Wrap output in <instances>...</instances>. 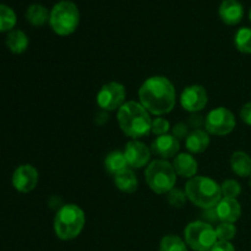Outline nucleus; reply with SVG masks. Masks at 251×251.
Here are the masks:
<instances>
[{"label":"nucleus","mask_w":251,"mask_h":251,"mask_svg":"<svg viewBox=\"0 0 251 251\" xmlns=\"http://www.w3.org/2000/svg\"><path fill=\"white\" fill-rule=\"evenodd\" d=\"M139 100L150 114L161 117L174 109L176 91L172 81L166 76H151L140 86Z\"/></svg>","instance_id":"f257e3e1"},{"label":"nucleus","mask_w":251,"mask_h":251,"mask_svg":"<svg viewBox=\"0 0 251 251\" xmlns=\"http://www.w3.org/2000/svg\"><path fill=\"white\" fill-rule=\"evenodd\" d=\"M117 119L122 131L131 140H140L151 134V114L140 102H125L118 110Z\"/></svg>","instance_id":"f03ea898"},{"label":"nucleus","mask_w":251,"mask_h":251,"mask_svg":"<svg viewBox=\"0 0 251 251\" xmlns=\"http://www.w3.org/2000/svg\"><path fill=\"white\" fill-rule=\"evenodd\" d=\"M86 216L82 208L75 203L63 205L54 217V233L60 240H73L83 230Z\"/></svg>","instance_id":"7ed1b4c3"},{"label":"nucleus","mask_w":251,"mask_h":251,"mask_svg":"<svg viewBox=\"0 0 251 251\" xmlns=\"http://www.w3.org/2000/svg\"><path fill=\"white\" fill-rule=\"evenodd\" d=\"M188 200L198 207H215L222 199L221 185L208 176H194L189 179L185 185Z\"/></svg>","instance_id":"20e7f679"},{"label":"nucleus","mask_w":251,"mask_h":251,"mask_svg":"<svg viewBox=\"0 0 251 251\" xmlns=\"http://www.w3.org/2000/svg\"><path fill=\"white\" fill-rule=\"evenodd\" d=\"M78 24H80V10L77 5L70 0H61L56 2L50 10L49 26L58 36H70L77 29Z\"/></svg>","instance_id":"39448f33"},{"label":"nucleus","mask_w":251,"mask_h":251,"mask_svg":"<svg viewBox=\"0 0 251 251\" xmlns=\"http://www.w3.org/2000/svg\"><path fill=\"white\" fill-rule=\"evenodd\" d=\"M145 179L153 193L158 195L168 194L176 183V173L173 164L166 159H154L150 162L145 171Z\"/></svg>","instance_id":"423d86ee"},{"label":"nucleus","mask_w":251,"mask_h":251,"mask_svg":"<svg viewBox=\"0 0 251 251\" xmlns=\"http://www.w3.org/2000/svg\"><path fill=\"white\" fill-rule=\"evenodd\" d=\"M184 238L189 248L195 251H210L218 242L213 226L203 221L190 222L184 229Z\"/></svg>","instance_id":"0eeeda50"},{"label":"nucleus","mask_w":251,"mask_h":251,"mask_svg":"<svg viewBox=\"0 0 251 251\" xmlns=\"http://www.w3.org/2000/svg\"><path fill=\"white\" fill-rule=\"evenodd\" d=\"M237 120L234 114L226 107H218L206 115L205 130L210 135L226 136L235 129Z\"/></svg>","instance_id":"6e6552de"},{"label":"nucleus","mask_w":251,"mask_h":251,"mask_svg":"<svg viewBox=\"0 0 251 251\" xmlns=\"http://www.w3.org/2000/svg\"><path fill=\"white\" fill-rule=\"evenodd\" d=\"M126 102V90L117 81L104 83L97 93V104L104 112L119 110Z\"/></svg>","instance_id":"1a4fd4ad"},{"label":"nucleus","mask_w":251,"mask_h":251,"mask_svg":"<svg viewBox=\"0 0 251 251\" xmlns=\"http://www.w3.org/2000/svg\"><path fill=\"white\" fill-rule=\"evenodd\" d=\"M208 95L203 86L190 85L183 90L180 95V104L189 113H199L207 105Z\"/></svg>","instance_id":"9d476101"},{"label":"nucleus","mask_w":251,"mask_h":251,"mask_svg":"<svg viewBox=\"0 0 251 251\" xmlns=\"http://www.w3.org/2000/svg\"><path fill=\"white\" fill-rule=\"evenodd\" d=\"M39 173L32 164H22L14 171L11 176V184L19 193L27 194L34 190L38 184Z\"/></svg>","instance_id":"9b49d317"},{"label":"nucleus","mask_w":251,"mask_h":251,"mask_svg":"<svg viewBox=\"0 0 251 251\" xmlns=\"http://www.w3.org/2000/svg\"><path fill=\"white\" fill-rule=\"evenodd\" d=\"M151 149L140 140H130L125 145L124 156L126 158L127 166L131 169H140L149 166L151 162Z\"/></svg>","instance_id":"f8f14e48"},{"label":"nucleus","mask_w":251,"mask_h":251,"mask_svg":"<svg viewBox=\"0 0 251 251\" xmlns=\"http://www.w3.org/2000/svg\"><path fill=\"white\" fill-rule=\"evenodd\" d=\"M179 150H180V141L172 134L157 136L151 145L152 153L158 156L161 159H166V161L176 157L179 153Z\"/></svg>","instance_id":"ddd939ff"},{"label":"nucleus","mask_w":251,"mask_h":251,"mask_svg":"<svg viewBox=\"0 0 251 251\" xmlns=\"http://www.w3.org/2000/svg\"><path fill=\"white\" fill-rule=\"evenodd\" d=\"M218 15L226 25L235 26L244 17V6L239 0H223L218 9Z\"/></svg>","instance_id":"4468645a"},{"label":"nucleus","mask_w":251,"mask_h":251,"mask_svg":"<svg viewBox=\"0 0 251 251\" xmlns=\"http://www.w3.org/2000/svg\"><path fill=\"white\" fill-rule=\"evenodd\" d=\"M216 212L220 222L235 223L242 216V206L237 199L222 198L216 205Z\"/></svg>","instance_id":"2eb2a0df"},{"label":"nucleus","mask_w":251,"mask_h":251,"mask_svg":"<svg viewBox=\"0 0 251 251\" xmlns=\"http://www.w3.org/2000/svg\"><path fill=\"white\" fill-rule=\"evenodd\" d=\"M172 164H173L176 176H180L181 178L191 179L196 176V173H198V161L191 153H185V152L178 153L174 157Z\"/></svg>","instance_id":"dca6fc26"},{"label":"nucleus","mask_w":251,"mask_h":251,"mask_svg":"<svg viewBox=\"0 0 251 251\" xmlns=\"http://www.w3.org/2000/svg\"><path fill=\"white\" fill-rule=\"evenodd\" d=\"M210 142V134L206 130H193L185 139V146L191 154L202 153L208 149Z\"/></svg>","instance_id":"f3484780"},{"label":"nucleus","mask_w":251,"mask_h":251,"mask_svg":"<svg viewBox=\"0 0 251 251\" xmlns=\"http://www.w3.org/2000/svg\"><path fill=\"white\" fill-rule=\"evenodd\" d=\"M114 178V184L122 193L132 194L139 188V180L137 176H135L134 171L131 168H126L123 172L118 173Z\"/></svg>","instance_id":"a211bd4d"},{"label":"nucleus","mask_w":251,"mask_h":251,"mask_svg":"<svg viewBox=\"0 0 251 251\" xmlns=\"http://www.w3.org/2000/svg\"><path fill=\"white\" fill-rule=\"evenodd\" d=\"M6 47L14 54H22L28 48V37L21 29H12L6 36Z\"/></svg>","instance_id":"6ab92c4d"},{"label":"nucleus","mask_w":251,"mask_h":251,"mask_svg":"<svg viewBox=\"0 0 251 251\" xmlns=\"http://www.w3.org/2000/svg\"><path fill=\"white\" fill-rule=\"evenodd\" d=\"M230 168L237 176L247 178L251 176V157L247 152L237 151L230 157Z\"/></svg>","instance_id":"aec40b11"},{"label":"nucleus","mask_w":251,"mask_h":251,"mask_svg":"<svg viewBox=\"0 0 251 251\" xmlns=\"http://www.w3.org/2000/svg\"><path fill=\"white\" fill-rule=\"evenodd\" d=\"M49 16L50 11L42 4H32L27 7L26 19L32 26L42 27L49 24Z\"/></svg>","instance_id":"412c9836"},{"label":"nucleus","mask_w":251,"mask_h":251,"mask_svg":"<svg viewBox=\"0 0 251 251\" xmlns=\"http://www.w3.org/2000/svg\"><path fill=\"white\" fill-rule=\"evenodd\" d=\"M129 168L124 152L112 151L105 156L104 158V169L110 176H117L118 173L123 172L124 169Z\"/></svg>","instance_id":"4be33fe9"},{"label":"nucleus","mask_w":251,"mask_h":251,"mask_svg":"<svg viewBox=\"0 0 251 251\" xmlns=\"http://www.w3.org/2000/svg\"><path fill=\"white\" fill-rule=\"evenodd\" d=\"M17 22L16 14L10 6L5 4H0V33L7 32L15 28Z\"/></svg>","instance_id":"5701e85b"},{"label":"nucleus","mask_w":251,"mask_h":251,"mask_svg":"<svg viewBox=\"0 0 251 251\" xmlns=\"http://www.w3.org/2000/svg\"><path fill=\"white\" fill-rule=\"evenodd\" d=\"M159 251H188V245L178 235H164L159 243Z\"/></svg>","instance_id":"b1692460"},{"label":"nucleus","mask_w":251,"mask_h":251,"mask_svg":"<svg viewBox=\"0 0 251 251\" xmlns=\"http://www.w3.org/2000/svg\"><path fill=\"white\" fill-rule=\"evenodd\" d=\"M235 48L243 54H251V28L242 27L234 36Z\"/></svg>","instance_id":"393cba45"},{"label":"nucleus","mask_w":251,"mask_h":251,"mask_svg":"<svg viewBox=\"0 0 251 251\" xmlns=\"http://www.w3.org/2000/svg\"><path fill=\"white\" fill-rule=\"evenodd\" d=\"M215 229L217 240H221V242H230L237 235V227L234 226V223L220 222L216 226Z\"/></svg>","instance_id":"a878e982"},{"label":"nucleus","mask_w":251,"mask_h":251,"mask_svg":"<svg viewBox=\"0 0 251 251\" xmlns=\"http://www.w3.org/2000/svg\"><path fill=\"white\" fill-rule=\"evenodd\" d=\"M221 191H222V198L238 199V196L242 194V186L234 179H227L221 184Z\"/></svg>","instance_id":"bb28decb"},{"label":"nucleus","mask_w":251,"mask_h":251,"mask_svg":"<svg viewBox=\"0 0 251 251\" xmlns=\"http://www.w3.org/2000/svg\"><path fill=\"white\" fill-rule=\"evenodd\" d=\"M186 200H188V196H186L185 191L181 190V189L173 188L168 194H167V201H168L169 205L174 208H181L185 205Z\"/></svg>","instance_id":"cd10ccee"},{"label":"nucleus","mask_w":251,"mask_h":251,"mask_svg":"<svg viewBox=\"0 0 251 251\" xmlns=\"http://www.w3.org/2000/svg\"><path fill=\"white\" fill-rule=\"evenodd\" d=\"M169 130H171V124H169V122L166 118L157 117L156 119H152V134L157 135V136H161V135L168 134Z\"/></svg>","instance_id":"c85d7f7f"},{"label":"nucleus","mask_w":251,"mask_h":251,"mask_svg":"<svg viewBox=\"0 0 251 251\" xmlns=\"http://www.w3.org/2000/svg\"><path fill=\"white\" fill-rule=\"evenodd\" d=\"M189 134H190V131H189V125L185 124V123H176V124L172 127V135H173L176 139H178L179 141H180V140H185Z\"/></svg>","instance_id":"c756f323"},{"label":"nucleus","mask_w":251,"mask_h":251,"mask_svg":"<svg viewBox=\"0 0 251 251\" xmlns=\"http://www.w3.org/2000/svg\"><path fill=\"white\" fill-rule=\"evenodd\" d=\"M205 120L206 118H203V115L199 114V113H193L189 118L188 125L189 127H193L194 130H205Z\"/></svg>","instance_id":"7c9ffc66"},{"label":"nucleus","mask_w":251,"mask_h":251,"mask_svg":"<svg viewBox=\"0 0 251 251\" xmlns=\"http://www.w3.org/2000/svg\"><path fill=\"white\" fill-rule=\"evenodd\" d=\"M201 221H203V222L208 223V225L211 226H212L213 223H220V218H218L217 212H216V206L211 208H205Z\"/></svg>","instance_id":"2f4dec72"},{"label":"nucleus","mask_w":251,"mask_h":251,"mask_svg":"<svg viewBox=\"0 0 251 251\" xmlns=\"http://www.w3.org/2000/svg\"><path fill=\"white\" fill-rule=\"evenodd\" d=\"M240 119L247 125L251 126V102L245 103L240 109Z\"/></svg>","instance_id":"473e14b6"},{"label":"nucleus","mask_w":251,"mask_h":251,"mask_svg":"<svg viewBox=\"0 0 251 251\" xmlns=\"http://www.w3.org/2000/svg\"><path fill=\"white\" fill-rule=\"evenodd\" d=\"M210 251H235V248L230 242H221V240H218Z\"/></svg>","instance_id":"72a5a7b5"},{"label":"nucleus","mask_w":251,"mask_h":251,"mask_svg":"<svg viewBox=\"0 0 251 251\" xmlns=\"http://www.w3.org/2000/svg\"><path fill=\"white\" fill-rule=\"evenodd\" d=\"M107 122H108V112L100 110V113H97V115H96V123H97L98 125H104Z\"/></svg>","instance_id":"f704fd0d"},{"label":"nucleus","mask_w":251,"mask_h":251,"mask_svg":"<svg viewBox=\"0 0 251 251\" xmlns=\"http://www.w3.org/2000/svg\"><path fill=\"white\" fill-rule=\"evenodd\" d=\"M249 20L251 21V7H250V11H249Z\"/></svg>","instance_id":"c9c22d12"},{"label":"nucleus","mask_w":251,"mask_h":251,"mask_svg":"<svg viewBox=\"0 0 251 251\" xmlns=\"http://www.w3.org/2000/svg\"><path fill=\"white\" fill-rule=\"evenodd\" d=\"M250 179H251V176H250Z\"/></svg>","instance_id":"e433bc0d"}]
</instances>
